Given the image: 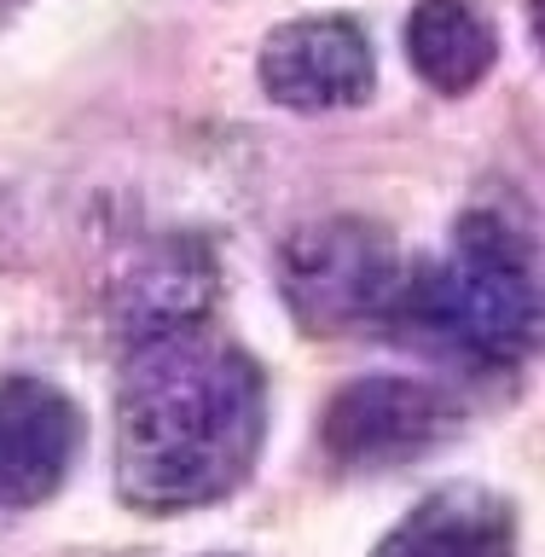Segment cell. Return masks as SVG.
<instances>
[{
	"instance_id": "9",
	"label": "cell",
	"mask_w": 545,
	"mask_h": 557,
	"mask_svg": "<svg viewBox=\"0 0 545 557\" xmlns=\"http://www.w3.org/2000/svg\"><path fill=\"white\" fill-rule=\"evenodd\" d=\"M529 24H534V41L545 52V0H529Z\"/></svg>"
},
{
	"instance_id": "1",
	"label": "cell",
	"mask_w": 545,
	"mask_h": 557,
	"mask_svg": "<svg viewBox=\"0 0 545 557\" xmlns=\"http://www.w3.org/2000/svg\"><path fill=\"white\" fill-rule=\"evenodd\" d=\"M268 442V377L203 320L128 343L116 377V494L134 511H198L250 482Z\"/></svg>"
},
{
	"instance_id": "6",
	"label": "cell",
	"mask_w": 545,
	"mask_h": 557,
	"mask_svg": "<svg viewBox=\"0 0 545 557\" xmlns=\"http://www.w3.org/2000/svg\"><path fill=\"white\" fill-rule=\"evenodd\" d=\"M82 453V412L41 377H0V511H24L64 487Z\"/></svg>"
},
{
	"instance_id": "3",
	"label": "cell",
	"mask_w": 545,
	"mask_h": 557,
	"mask_svg": "<svg viewBox=\"0 0 545 557\" xmlns=\"http://www.w3.org/2000/svg\"><path fill=\"white\" fill-rule=\"evenodd\" d=\"M278 285L290 313L313 337H337L355 325H383L400 290V261L383 226L372 221H320L302 226L278 256Z\"/></svg>"
},
{
	"instance_id": "2",
	"label": "cell",
	"mask_w": 545,
	"mask_h": 557,
	"mask_svg": "<svg viewBox=\"0 0 545 557\" xmlns=\"http://www.w3.org/2000/svg\"><path fill=\"white\" fill-rule=\"evenodd\" d=\"M383 325L447 360L505 372L545 331V285L511 226L494 215H470L442 261L400 273Z\"/></svg>"
},
{
	"instance_id": "7",
	"label": "cell",
	"mask_w": 545,
	"mask_h": 557,
	"mask_svg": "<svg viewBox=\"0 0 545 557\" xmlns=\"http://www.w3.org/2000/svg\"><path fill=\"white\" fill-rule=\"evenodd\" d=\"M372 557H517V517L487 487H435L377 540Z\"/></svg>"
},
{
	"instance_id": "8",
	"label": "cell",
	"mask_w": 545,
	"mask_h": 557,
	"mask_svg": "<svg viewBox=\"0 0 545 557\" xmlns=\"http://www.w3.org/2000/svg\"><path fill=\"white\" fill-rule=\"evenodd\" d=\"M494 29L465 0H418L407 17V59L435 94L459 99L494 70Z\"/></svg>"
},
{
	"instance_id": "5",
	"label": "cell",
	"mask_w": 545,
	"mask_h": 557,
	"mask_svg": "<svg viewBox=\"0 0 545 557\" xmlns=\"http://www.w3.org/2000/svg\"><path fill=\"white\" fill-rule=\"evenodd\" d=\"M377 82L372 41L355 17H296L261 47V87L290 111H337L360 104Z\"/></svg>"
},
{
	"instance_id": "4",
	"label": "cell",
	"mask_w": 545,
	"mask_h": 557,
	"mask_svg": "<svg viewBox=\"0 0 545 557\" xmlns=\"http://www.w3.org/2000/svg\"><path fill=\"white\" fill-rule=\"evenodd\" d=\"M459 430V400L424 377H360L325 407V453L355 470H395Z\"/></svg>"
}]
</instances>
